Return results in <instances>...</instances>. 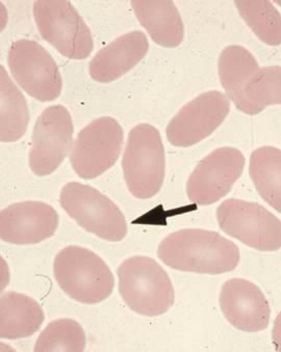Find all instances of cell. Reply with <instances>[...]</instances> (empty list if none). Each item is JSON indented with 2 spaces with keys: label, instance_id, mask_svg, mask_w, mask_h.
<instances>
[{
  "label": "cell",
  "instance_id": "cell-6",
  "mask_svg": "<svg viewBox=\"0 0 281 352\" xmlns=\"http://www.w3.org/2000/svg\"><path fill=\"white\" fill-rule=\"evenodd\" d=\"M34 18L42 38L62 56L79 60L91 54L94 48L91 30L70 1H36Z\"/></svg>",
  "mask_w": 281,
  "mask_h": 352
},
{
  "label": "cell",
  "instance_id": "cell-18",
  "mask_svg": "<svg viewBox=\"0 0 281 352\" xmlns=\"http://www.w3.org/2000/svg\"><path fill=\"white\" fill-rule=\"evenodd\" d=\"M249 174L264 202L281 213V150L260 146L250 156Z\"/></svg>",
  "mask_w": 281,
  "mask_h": 352
},
{
  "label": "cell",
  "instance_id": "cell-8",
  "mask_svg": "<svg viewBox=\"0 0 281 352\" xmlns=\"http://www.w3.org/2000/svg\"><path fill=\"white\" fill-rule=\"evenodd\" d=\"M124 134L111 117L99 118L85 126L71 148L70 164L85 180L97 178L115 166L121 153Z\"/></svg>",
  "mask_w": 281,
  "mask_h": 352
},
{
  "label": "cell",
  "instance_id": "cell-4",
  "mask_svg": "<svg viewBox=\"0 0 281 352\" xmlns=\"http://www.w3.org/2000/svg\"><path fill=\"white\" fill-rule=\"evenodd\" d=\"M122 168L128 190L134 197L146 199L158 193L165 180L166 160L162 138L156 127L140 124L132 128Z\"/></svg>",
  "mask_w": 281,
  "mask_h": 352
},
{
  "label": "cell",
  "instance_id": "cell-12",
  "mask_svg": "<svg viewBox=\"0 0 281 352\" xmlns=\"http://www.w3.org/2000/svg\"><path fill=\"white\" fill-rule=\"evenodd\" d=\"M230 111L228 98L209 91L187 103L167 126V140L175 146H191L209 138Z\"/></svg>",
  "mask_w": 281,
  "mask_h": 352
},
{
  "label": "cell",
  "instance_id": "cell-14",
  "mask_svg": "<svg viewBox=\"0 0 281 352\" xmlns=\"http://www.w3.org/2000/svg\"><path fill=\"white\" fill-rule=\"evenodd\" d=\"M220 307L228 322L246 333H258L268 327L270 305L262 291L250 280L231 278L220 293Z\"/></svg>",
  "mask_w": 281,
  "mask_h": 352
},
{
  "label": "cell",
  "instance_id": "cell-2",
  "mask_svg": "<svg viewBox=\"0 0 281 352\" xmlns=\"http://www.w3.org/2000/svg\"><path fill=\"white\" fill-rule=\"evenodd\" d=\"M119 292L126 306L147 317L168 312L175 300L174 288L168 274L152 258L134 256L117 270Z\"/></svg>",
  "mask_w": 281,
  "mask_h": 352
},
{
  "label": "cell",
  "instance_id": "cell-23",
  "mask_svg": "<svg viewBox=\"0 0 281 352\" xmlns=\"http://www.w3.org/2000/svg\"><path fill=\"white\" fill-rule=\"evenodd\" d=\"M85 333L73 319H59L47 325L34 345V351H75L85 349Z\"/></svg>",
  "mask_w": 281,
  "mask_h": 352
},
{
  "label": "cell",
  "instance_id": "cell-11",
  "mask_svg": "<svg viewBox=\"0 0 281 352\" xmlns=\"http://www.w3.org/2000/svg\"><path fill=\"white\" fill-rule=\"evenodd\" d=\"M246 160L241 151L231 146L216 148L197 164L187 183L191 202L209 206L223 199L239 180Z\"/></svg>",
  "mask_w": 281,
  "mask_h": 352
},
{
  "label": "cell",
  "instance_id": "cell-24",
  "mask_svg": "<svg viewBox=\"0 0 281 352\" xmlns=\"http://www.w3.org/2000/svg\"><path fill=\"white\" fill-rule=\"evenodd\" d=\"M272 340L274 343L275 349L281 351V312L277 315L275 319L274 327L272 331Z\"/></svg>",
  "mask_w": 281,
  "mask_h": 352
},
{
  "label": "cell",
  "instance_id": "cell-1",
  "mask_svg": "<svg viewBox=\"0 0 281 352\" xmlns=\"http://www.w3.org/2000/svg\"><path fill=\"white\" fill-rule=\"evenodd\" d=\"M158 255L173 270L203 274L232 272L241 259L233 242L217 232L201 229L173 232L160 242Z\"/></svg>",
  "mask_w": 281,
  "mask_h": 352
},
{
  "label": "cell",
  "instance_id": "cell-17",
  "mask_svg": "<svg viewBox=\"0 0 281 352\" xmlns=\"http://www.w3.org/2000/svg\"><path fill=\"white\" fill-rule=\"evenodd\" d=\"M44 319L40 305L28 295L10 291L0 299V337L3 339L30 337L40 329Z\"/></svg>",
  "mask_w": 281,
  "mask_h": 352
},
{
  "label": "cell",
  "instance_id": "cell-7",
  "mask_svg": "<svg viewBox=\"0 0 281 352\" xmlns=\"http://www.w3.org/2000/svg\"><path fill=\"white\" fill-rule=\"evenodd\" d=\"M222 231L260 252L281 248V221L258 203L226 199L218 207Z\"/></svg>",
  "mask_w": 281,
  "mask_h": 352
},
{
  "label": "cell",
  "instance_id": "cell-9",
  "mask_svg": "<svg viewBox=\"0 0 281 352\" xmlns=\"http://www.w3.org/2000/svg\"><path fill=\"white\" fill-rule=\"evenodd\" d=\"M10 71L18 85L40 102L54 101L62 93L63 79L58 65L36 41H16L8 54Z\"/></svg>",
  "mask_w": 281,
  "mask_h": 352
},
{
  "label": "cell",
  "instance_id": "cell-21",
  "mask_svg": "<svg viewBox=\"0 0 281 352\" xmlns=\"http://www.w3.org/2000/svg\"><path fill=\"white\" fill-rule=\"evenodd\" d=\"M258 69L256 58L244 47L232 45L221 52L218 72L222 87L232 102H237L246 83Z\"/></svg>",
  "mask_w": 281,
  "mask_h": 352
},
{
  "label": "cell",
  "instance_id": "cell-22",
  "mask_svg": "<svg viewBox=\"0 0 281 352\" xmlns=\"http://www.w3.org/2000/svg\"><path fill=\"white\" fill-rule=\"evenodd\" d=\"M240 15L269 46L281 44V15L270 1H234Z\"/></svg>",
  "mask_w": 281,
  "mask_h": 352
},
{
  "label": "cell",
  "instance_id": "cell-15",
  "mask_svg": "<svg viewBox=\"0 0 281 352\" xmlns=\"http://www.w3.org/2000/svg\"><path fill=\"white\" fill-rule=\"evenodd\" d=\"M149 49L142 32L123 34L97 52L90 63V75L98 82H112L132 70L145 58Z\"/></svg>",
  "mask_w": 281,
  "mask_h": 352
},
{
  "label": "cell",
  "instance_id": "cell-5",
  "mask_svg": "<svg viewBox=\"0 0 281 352\" xmlns=\"http://www.w3.org/2000/svg\"><path fill=\"white\" fill-rule=\"evenodd\" d=\"M60 204L85 231L107 241L117 242L127 234V223L117 205L101 191L79 182L67 183Z\"/></svg>",
  "mask_w": 281,
  "mask_h": 352
},
{
  "label": "cell",
  "instance_id": "cell-10",
  "mask_svg": "<svg viewBox=\"0 0 281 352\" xmlns=\"http://www.w3.org/2000/svg\"><path fill=\"white\" fill-rule=\"evenodd\" d=\"M73 131L72 118L63 105H54L41 113L34 124L28 156L36 176H48L62 164L72 148Z\"/></svg>",
  "mask_w": 281,
  "mask_h": 352
},
{
  "label": "cell",
  "instance_id": "cell-19",
  "mask_svg": "<svg viewBox=\"0 0 281 352\" xmlns=\"http://www.w3.org/2000/svg\"><path fill=\"white\" fill-rule=\"evenodd\" d=\"M233 104L249 116L258 115L271 105H281V67L258 69Z\"/></svg>",
  "mask_w": 281,
  "mask_h": 352
},
{
  "label": "cell",
  "instance_id": "cell-13",
  "mask_svg": "<svg viewBox=\"0 0 281 352\" xmlns=\"http://www.w3.org/2000/svg\"><path fill=\"white\" fill-rule=\"evenodd\" d=\"M58 227V212L43 202L16 203L0 213V238L7 243H39L52 237Z\"/></svg>",
  "mask_w": 281,
  "mask_h": 352
},
{
  "label": "cell",
  "instance_id": "cell-20",
  "mask_svg": "<svg viewBox=\"0 0 281 352\" xmlns=\"http://www.w3.org/2000/svg\"><path fill=\"white\" fill-rule=\"evenodd\" d=\"M0 140L14 142L28 129L30 113L21 91L14 85L3 66L0 67Z\"/></svg>",
  "mask_w": 281,
  "mask_h": 352
},
{
  "label": "cell",
  "instance_id": "cell-16",
  "mask_svg": "<svg viewBox=\"0 0 281 352\" xmlns=\"http://www.w3.org/2000/svg\"><path fill=\"white\" fill-rule=\"evenodd\" d=\"M130 5L138 22L156 44L175 48L183 43L185 28L173 1L132 0Z\"/></svg>",
  "mask_w": 281,
  "mask_h": 352
},
{
  "label": "cell",
  "instance_id": "cell-3",
  "mask_svg": "<svg viewBox=\"0 0 281 352\" xmlns=\"http://www.w3.org/2000/svg\"><path fill=\"white\" fill-rule=\"evenodd\" d=\"M54 274L60 288L81 304H99L111 296L115 286L107 263L81 246L63 248L54 259Z\"/></svg>",
  "mask_w": 281,
  "mask_h": 352
}]
</instances>
